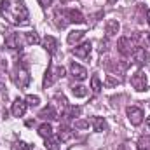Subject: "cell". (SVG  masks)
Segmentation results:
<instances>
[{"label":"cell","instance_id":"25","mask_svg":"<svg viewBox=\"0 0 150 150\" xmlns=\"http://www.w3.org/2000/svg\"><path fill=\"white\" fill-rule=\"evenodd\" d=\"M72 93H74V96H77V98H84L87 94V87H84V86H74L72 87Z\"/></svg>","mask_w":150,"mask_h":150},{"label":"cell","instance_id":"4","mask_svg":"<svg viewBox=\"0 0 150 150\" xmlns=\"http://www.w3.org/2000/svg\"><path fill=\"white\" fill-rule=\"evenodd\" d=\"M61 77H65V68L63 67H54L52 63L47 67V72H45V77H44V89L51 87L56 80H59Z\"/></svg>","mask_w":150,"mask_h":150},{"label":"cell","instance_id":"30","mask_svg":"<svg viewBox=\"0 0 150 150\" xmlns=\"http://www.w3.org/2000/svg\"><path fill=\"white\" fill-rule=\"evenodd\" d=\"M52 2H54V0H38V4H40L42 7H49Z\"/></svg>","mask_w":150,"mask_h":150},{"label":"cell","instance_id":"15","mask_svg":"<svg viewBox=\"0 0 150 150\" xmlns=\"http://www.w3.org/2000/svg\"><path fill=\"white\" fill-rule=\"evenodd\" d=\"M42 45H44V49H45L49 54H56V51H58V40L54 37H51V35H47V37L44 38Z\"/></svg>","mask_w":150,"mask_h":150},{"label":"cell","instance_id":"9","mask_svg":"<svg viewBox=\"0 0 150 150\" xmlns=\"http://www.w3.org/2000/svg\"><path fill=\"white\" fill-rule=\"evenodd\" d=\"M63 12H65V18H67V21L68 23H84L86 21V18H84V14L80 12V11H75V9H63Z\"/></svg>","mask_w":150,"mask_h":150},{"label":"cell","instance_id":"2","mask_svg":"<svg viewBox=\"0 0 150 150\" xmlns=\"http://www.w3.org/2000/svg\"><path fill=\"white\" fill-rule=\"evenodd\" d=\"M12 80H14V84H16L19 89L28 87V84H30L32 77H30L28 68H26L23 63H18V65L14 67V70H12Z\"/></svg>","mask_w":150,"mask_h":150},{"label":"cell","instance_id":"6","mask_svg":"<svg viewBox=\"0 0 150 150\" xmlns=\"http://www.w3.org/2000/svg\"><path fill=\"white\" fill-rule=\"evenodd\" d=\"M127 119H129V122L133 126H140L143 122V119H145V113L138 107H129L127 108Z\"/></svg>","mask_w":150,"mask_h":150},{"label":"cell","instance_id":"34","mask_svg":"<svg viewBox=\"0 0 150 150\" xmlns=\"http://www.w3.org/2000/svg\"><path fill=\"white\" fill-rule=\"evenodd\" d=\"M149 42H150V33H149Z\"/></svg>","mask_w":150,"mask_h":150},{"label":"cell","instance_id":"19","mask_svg":"<svg viewBox=\"0 0 150 150\" xmlns=\"http://www.w3.org/2000/svg\"><path fill=\"white\" fill-rule=\"evenodd\" d=\"M80 112H82L80 107H67V110L63 112V117H65V120H72L75 117H79Z\"/></svg>","mask_w":150,"mask_h":150},{"label":"cell","instance_id":"12","mask_svg":"<svg viewBox=\"0 0 150 150\" xmlns=\"http://www.w3.org/2000/svg\"><path fill=\"white\" fill-rule=\"evenodd\" d=\"M70 72H72L75 80H86L87 79V70L84 67H80L79 63H72L70 65Z\"/></svg>","mask_w":150,"mask_h":150},{"label":"cell","instance_id":"24","mask_svg":"<svg viewBox=\"0 0 150 150\" xmlns=\"http://www.w3.org/2000/svg\"><path fill=\"white\" fill-rule=\"evenodd\" d=\"M45 149L47 150H59V140H56L52 136L45 138Z\"/></svg>","mask_w":150,"mask_h":150},{"label":"cell","instance_id":"8","mask_svg":"<svg viewBox=\"0 0 150 150\" xmlns=\"http://www.w3.org/2000/svg\"><path fill=\"white\" fill-rule=\"evenodd\" d=\"M91 49H93V44H91V42H82L80 45H75L72 52H74V56L80 58V59H84V58H89Z\"/></svg>","mask_w":150,"mask_h":150},{"label":"cell","instance_id":"5","mask_svg":"<svg viewBox=\"0 0 150 150\" xmlns=\"http://www.w3.org/2000/svg\"><path fill=\"white\" fill-rule=\"evenodd\" d=\"M131 86H133L138 93L147 91V89H149V79H147V75L143 74V72L134 74L133 75V79H131Z\"/></svg>","mask_w":150,"mask_h":150},{"label":"cell","instance_id":"26","mask_svg":"<svg viewBox=\"0 0 150 150\" xmlns=\"http://www.w3.org/2000/svg\"><path fill=\"white\" fill-rule=\"evenodd\" d=\"M138 150H150V136H143L138 142Z\"/></svg>","mask_w":150,"mask_h":150},{"label":"cell","instance_id":"22","mask_svg":"<svg viewBox=\"0 0 150 150\" xmlns=\"http://www.w3.org/2000/svg\"><path fill=\"white\" fill-rule=\"evenodd\" d=\"M25 35V42L28 44V45H37L38 42H40V38L35 32H26V33H23Z\"/></svg>","mask_w":150,"mask_h":150},{"label":"cell","instance_id":"10","mask_svg":"<svg viewBox=\"0 0 150 150\" xmlns=\"http://www.w3.org/2000/svg\"><path fill=\"white\" fill-rule=\"evenodd\" d=\"M26 108H28L26 101L21 100V98H16L14 103H12V107H11V112H12L14 117H23V115L26 113Z\"/></svg>","mask_w":150,"mask_h":150},{"label":"cell","instance_id":"28","mask_svg":"<svg viewBox=\"0 0 150 150\" xmlns=\"http://www.w3.org/2000/svg\"><path fill=\"white\" fill-rule=\"evenodd\" d=\"M119 82H120V80H119V79H115V77H113V75H108V77H107V82H105V84H107V86H108V87H112V86H117V84H119Z\"/></svg>","mask_w":150,"mask_h":150},{"label":"cell","instance_id":"1","mask_svg":"<svg viewBox=\"0 0 150 150\" xmlns=\"http://www.w3.org/2000/svg\"><path fill=\"white\" fill-rule=\"evenodd\" d=\"M0 16L11 25H26L30 19L28 7L25 5L23 0H2Z\"/></svg>","mask_w":150,"mask_h":150},{"label":"cell","instance_id":"11","mask_svg":"<svg viewBox=\"0 0 150 150\" xmlns=\"http://www.w3.org/2000/svg\"><path fill=\"white\" fill-rule=\"evenodd\" d=\"M131 56H133V61H134L136 65H140V67H142V65H145V63H147V59H149L147 51H145L143 47H140V45L133 51V54H131Z\"/></svg>","mask_w":150,"mask_h":150},{"label":"cell","instance_id":"29","mask_svg":"<svg viewBox=\"0 0 150 150\" xmlns=\"http://www.w3.org/2000/svg\"><path fill=\"white\" fill-rule=\"evenodd\" d=\"M75 127L77 129H86V127H89V122L87 120H75Z\"/></svg>","mask_w":150,"mask_h":150},{"label":"cell","instance_id":"23","mask_svg":"<svg viewBox=\"0 0 150 150\" xmlns=\"http://www.w3.org/2000/svg\"><path fill=\"white\" fill-rule=\"evenodd\" d=\"M91 89H93L94 94H98V93L101 91V80H100L98 75H93V77H91Z\"/></svg>","mask_w":150,"mask_h":150},{"label":"cell","instance_id":"14","mask_svg":"<svg viewBox=\"0 0 150 150\" xmlns=\"http://www.w3.org/2000/svg\"><path fill=\"white\" fill-rule=\"evenodd\" d=\"M119 30H120V25H119L117 19H108V21H107V25H105V33H107V37H115V35L119 33Z\"/></svg>","mask_w":150,"mask_h":150},{"label":"cell","instance_id":"3","mask_svg":"<svg viewBox=\"0 0 150 150\" xmlns=\"http://www.w3.org/2000/svg\"><path fill=\"white\" fill-rule=\"evenodd\" d=\"M138 47V35H127V37H120L117 42V49L120 52V56L127 58L133 54V51Z\"/></svg>","mask_w":150,"mask_h":150},{"label":"cell","instance_id":"32","mask_svg":"<svg viewBox=\"0 0 150 150\" xmlns=\"http://www.w3.org/2000/svg\"><path fill=\"white\" fill-rule=\"evenodd\" d=\"M147 19H149V23H150V9H149V12H147Z\"/></svg>","mask_w":150,"mask_h":150},{"label":"cell","instance_id":"27","mask_svg":"<svg viewBox=\"0 0 150 150\" xmlns=\"http://www.w3.org/2000/svg\"><path fill=\"white\" fill-rule=\"evenodd\" d=\"M25 101H26V105H30V107H37L38 103H40V98H38V96H33V94H28Z\"/></svg>","mask_w":150,"mask_h":150},{"label":"cell","instance_id":"16","mask_svg":"<svg viewBox=\"0 0 150 150\" xmlns=\"http://www.w3.org/2000/svg\"><path fill=\"white\" fill-rule=\"evenodd\" d=\"M91 124H93L94 131H98V133L108 129V124H107V120H105L103 117H93V119H91Z\"/></svg>","mask_w":150,"mask_h":150},{"label":"cell","instance_id":"18","mask_svg":"<svg viewBox=\"0 0 150 150\" xmlns=\"http://www.w3.org/2000/svg\"><path fill=\"white\" fill-rule=\"evenodd\" d=\"M54 21H56V26H58V28H67L68 21H67V18H65L63 9H56V12H54Z\"/></svg>","mask_w":150,"mask_h":150},{"label":"cell","instance_id":"21","mask_svg":"<svg viewBox=\"0 0 150 150\" xmlns=\"http://www.w3.org/2000/svg\"><path fill=\"white\" fill-rule=\"evenodd\" d=\"M84 35H86V32H84V30H74V32H70V33H68L67 40H68V44H77L79 40H82V38H84Z\"/></svg>","mask_w":150,"mask_h":150},{"label":"cell","instance_id":"33","mask_svg":"<svg viewBox=\"0 0 150 150\" xmlns=\"http://www.w3.org/2000/svg\"><path fill=\"white\" fill-rule=\"evenodd\" d=\"M147 126H149V127H150V117H149V119H147Z\"/></svg>","mask_w":150,"mask_h":150},{"label":"cell","instance_id":"7","mask_svg":"<svg viewBox=\"0 0 150 150\" xmlns=\"http://www.w3.org/2000/svg\"><path fill=\"white\" fill-rule=\"evenodd\" d=\"M23 42H25V35L21 37L19 33H9L7 37H5V47H9V49H21V45H23Z\"/></svg>","mask_w":150,"mask_h":150},{"label":"cell","instance_id":"17","mask_svg":"<svg viewBox=\"0 0 150 150\" xmlns=\"http://www.w3.org/2000/svg\"><path fill=\"white\" fill-rule=\"evenodd\" d=\"M72 136H74L72 127H68V126H59V131H58V140H61V142H68V140H72Z\"/></svg>","mask_w":150,"mask_h":150},{"label":"cell","instance_id":"31","mask_svg":"<svg viewBox=\"0 0 150 150\" xmlns=\"http://www.w3.org/2000/svg\"><path fill=\"white\" fill-rule=\"evenodd\" d=\"M18 150H30V147H28L26 143H23V142H21V143L18 145Z\"/></svg>","mask_w":150,"mask_h":150},{"label":"cell","instance_id":"13","mask_svg":"<svg viewBox=\"0 0 150 150\" xmlns=\"http://www.w3.org/2000/svg\"><path fill=\"white\" fill-rule=\"evenodd\" d=\"M38 117L47 122V120H56V119H58V113H56V108H54L52 105H47L45 108H42V110L38 112Z\"/></svg>","mask_w":150,"mask_h":150},{"label":"cell","instance_id":"20","mask_svg":"<svg viewBox=\"0 0 150 150\" xmlns=\"http://www.w3.org/2000/svg\"><path fill=\"white\" fill-rule=\"evenodd\" d=\"M38 134L45 140V138H49V136H52V126L49 124V122H44V124H40L38 126Z\"/></svg>","mask_w":150,"mask_h":150}]
</instances>
